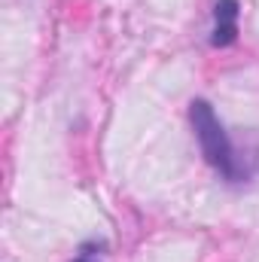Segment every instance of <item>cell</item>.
I'll list each match as a JSON object with an SVG mask.
<instances>
[{"instance_id": "6da1fadb", "label": "cell", "mask_w": 259, "mask_h": 262, "mask_svg": "<svg viewBox=\"0 0 259 262\" xmlns=\"http://www.w3.org/2000/svg\"><path fill=\"white\" fill-rule=\"evenodd\" d=\"M189 122H192V131H195V137H198V146H201V156L207 159V165L217 168L232 183L244 180L247 171L241 168V162L235 156V146H232L226 128H223V122L217 119L213 107L204 98H195L192 104H189Z\"/></svg>"}, {"instance_id": "7a4b0ae2", "label": "cell", "mask_w": 259, "mask_h": 262, "mask_svg": "<svg viewBox=\"0 0 259 262\" xmlns=\"http://www.w3.org/2000/svg\"><path fill=\"white\" fill-rule=\"evenodd\" d=\"M238 12H241L238 0H217V6H213L217 25L210 31V46L226 49V46H232L238 40Z\"/></svg>"}, {"instance_id": "3957f363", "label": "cell", "mask_w": 259, "mask_h": 262, "mask_svg": "<svg viewBox=\"0 0 259 262\" xmlns=\"http://www.w3.org/2000/svg\"><path fill=\"white\" fill-rule=\"evenodd\" d=\"M73 262H98V259H92V256H85V253H82V256H76Z\"/></svg>"}]
</instances>
